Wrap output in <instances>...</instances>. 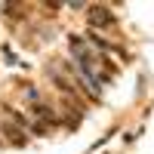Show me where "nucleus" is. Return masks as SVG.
Here are the masks:
<instances>
[{"mask_svg": "<svg viewBox=\"0 0 154 154\" xmlns=\"http://www.w3.org/2000/svg\"><path fill=\"white\" fill-rule=\"evenodd\" d=\"M93 22H96V25H102V22L111 25L114 19H111V12H108V9H93Z\"/></svg>", "mask_w": 154, "mask_h": 154, "instance_id": "f257e3e1", "label": "nucleus"}]
</instances>
